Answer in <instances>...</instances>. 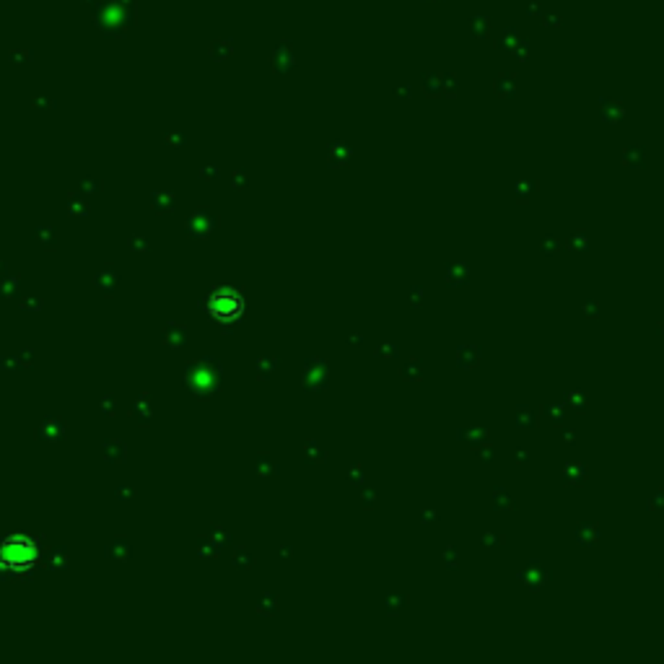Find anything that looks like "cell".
<instances>
[{
  "mask_svg": "<svg viewBox=\"0 0 664 664\" xmlns=\"http://www.w3.org/2000/svg\"><path fill=\"white\" fill-rule=\"evenodd\" d=\"M6 558H13L8 560L11 566H31L34 563V548H31L29 543H21V540H11V543H6Z\"/></svg>",
  "mask_w": 664,
  "mask_h": 664,
  "instance_id": "obj_1",
  "label": "cell"
}]
</instances>
